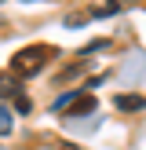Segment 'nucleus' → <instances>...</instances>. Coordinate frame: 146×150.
<instances>
[{"instance_id": "obj_4", "label": "nucleus", "mask_w": 146, "mask_h": 150, "mask_svg": "<svg viewBox=\"0 0 146 150\" xmlns=\"http://www.w3.org/2000/svg\"><path fill=\"white\" fill-rule=\"evenodd\" d=\"M0 136H11V110L0 106Z\"/></svg>"}, {"instance_id": "obj_2", "label": "nucleus", "mask_w": 146, "mask_h": 150, "mask_svg": "<svg viewBox=\"0 0 146 150\" xmlns=\"http://www.w3.org/2000/svg\"><path fill=\"white\" fill-rule=\"evenodd\" d=\"M95 106H99V103H95V95H77V99L69 103V117H84V114H91Z\"/></svg>"}, {"instance_id": "obj_3", "label": "nucleus", "mask_w": 146, "mask_h": 150, "mask_svg": "<svg viewBox=\"0 0 146 150\" xmlns=\"http://www.w3.org/2000/svg\"><path fill=\"white\" fill-rule=\"evenodd\" d=\"M146 99L142 95H117V110H142Z\"/></svg>"}, {"instance_id": "obj_5", "label": "nucleus", "mask_w": 146, "mask_h": 150, "mask_svg": "<svg viewBox=\"0 0 146 150\" xmlns=\"http://www.w3.org/2000/svg\"><path fill=\"white\" fill-rule=\"evenodd\" d=\"M18 92V81H11V77H0V95H15Z\"/></svg>"}, {"instance_id": "obj_7", "label": "nucleus", "mask_w": 146, "mask_h": 150, "mask_svg": "<svg viewBox=\"0 0 146 150\" xmlns=\"http://www.w3.org/2000/svg\"><path fill=\"white\" fill-rule=\"evenodd\" d=\"M124 4H135V0H117V7H124Z\"/></svg>"}, {"instance_id": "obj_6", "label": "nucleus", "mask_w": 146, "mask_h": 150, "mask_svg": "<svg viewBox=\"0 0 146 150\" xmlns=\"http://www.w3.org/2000/svg\"><path fill=\"white\" fill-rule=\"evenodd\" d=\"M15 110H18V114H29V99H26V95H18V99H15Z\"/></svg>"}, {"instance_id": "obj_1", "label": "nucleus", "mask_w": 146, "mask_h": 150, "mask_svg": "<svg viewBox=\"0 0 146 150\" xmlns=\"http://www.w3.org/2000/svg\"><path fill=\"white\" fill-rule=\"evenodd\" d=\"M48 55H55V48H44V44L22 48L18 55L11 59V73L15 77H33V73H40V66L48 62Z\"/></svg>"}]
</instances>
